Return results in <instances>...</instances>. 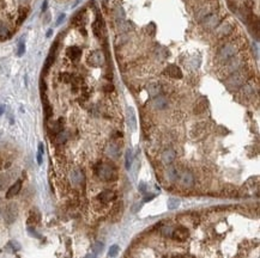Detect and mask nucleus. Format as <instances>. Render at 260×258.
Instances as JSON below:
<instances>
[{"instance_id":"obj_22","label":"nucleus","mask_w":260,"mask_h":258,"mask_svg":"<svg viewBox=\"0 0 260 258\" xmlns=\"http://www.w3.org/2000/svg\"><path fill=\"white\" fill-rule=\"evenodd\" d=\"M208 108V100L205 98H201L198 100V103L195 104V108H194V113L195 114H203Z\"/></svg>"},{"instance_id":"obj_21","label":"nucleus","mask_w":260,"mask_h":258,"mask_svg":"<svg viewBox=\"0 0 260 258\" xmlns=\"http://www.w3.org/2000/svg\"><path fill=\"white\" fill-rule=\"evenodd\" d=\"M126 117H127V123H128V126L134 130V129L137 128V119H136V115H134V113H133V110H132L131 108L127 109V115H126Z\"/></svg>"},{"instance_id":"obj_19","label":"nucleus","mask_w":260,"mask_h":258,"mask_svg":"<svg viewBox=\"0 0 260 258\" xmlns=\"http://www.w3.org/2000/svg\"><path fill=\"white\" fill-rule=\"evenodd\" d=\"M21 189H22V181H17V182L11 187V188L7 190L6 197H7V198H11V197L16 196V195L21 191Z\"/></svg>"},{"instance_id":"obj_32","label":"nucleus","mask_w":260,"mask_h":258,"mask_svg":"<svg viewBox=\"0 0 260 258\" xmlns=\"http://www.w3.org/2000/svg\"><path fill=\"white\" fill-rule=\"evenodd\" d=\"M8 28L5 24H0V36H8Z\"/></svg>"},{"instance_id":"obj_2","label":"nucleus","mask_w":260,"mask_h":258,"mask_svg":"<svg viewBox=\"0 0 260 258\" xmlns=\"http://www.w3.org/2000/svg\"><path fill=\"white\" fill-rule=\"evenodd\" d=\"M246 81V77L241 72H234L229 74V77L225 80V86L229 91H236L242 87V85Z\"/></svg>"},{"instance_id":"obj_12","label":"nucleus","mask_w":260,"mask_h":258,"mask_svg":"<svg viewBox=\"0 0 260 258\" xmlns=\"http://www.w3.org/2000/svg\"><path fill=\"white\" fill-rule=\"evenodd\" d=\"M115 196H116L115 192H113V191H110V190H106V191H102L101 194H98L96 198H97L98 202L107 204V203L112 202L113 200H115Z\"/></svg>"},{"instance_id":"obj_1","label":"nucleus","mask_w":260,"mask_h":258,"mask_svg":"<svg viewBox=\"0 0 260 258\" xmlns=\"http://www.w3.org/2000/svg\"><path fill=\"white\" fill-rule=\"evenodd\" d=\"M95 172L102 181L106 182L116 181L119 177L116 167L109 163H98L95 167Z\"/></svg>"},{"instance_id":"obj_25","label":"nucleus","mask_w":260,"mask_h":258,"mask_svg":"<svg viewBox=\"0 0 260 258\" xmlns=\"http://www.w3.org/2000/svg\"><path fill=\"white\" fill-rule=\"evenodd\" d=\"M69 132H65V130H62V132H60V133H58L56 135H55V142L56 143H59V145H62V143H65L67 139H69Z\"/></svg>"},{"instance_id":"obj_38","label":"nucleus","mask_w":260,"mask_h":258,"mask_svg":"<svg viewBox=\"0 0 260 258\" xmlns=\"http://www.w3.org/2000/svg\"><path fill=\"white\" fill-rule=\"evenodd\" d=\"M65 17H66V16H65V13L60 15V16H59V18H58V21H56V25H60V24L62 23V22L65 21Z\"/></svg>"},{"instance_id":"obj_43","label":"nucleus","mask_w":260,"mask_h":258,"mask_svg":"<svg viewBox=\"0 0 260 258\" xmlns=\"http://www.w3.org/2000/svg\"><path fill=\"white\" fill-rule=\"evenodd\" d=\"M52 34H53V30H52V29H50V30H48V31H47V37H49Z\"/></svg>"},{"instance_id":"obj_30","label":"nucleus","mask_w":260,"mask_h":258,"mask_svg":"<svg viewBox=\"0 0 260 258\" xmlns=\"http://www.w3.org/2000/svg\"><path fill=\"white\" fill-rule=\"evenodd\" d=\"M128 40H130V36H128L127 34H121V35H119L118 37H116L115 43H116L118 46H123Z\"/></svg>"},{"instance_id":"obj_33","label":"nucleus","mask_w":260,"mask_h":258,"mask_svg":"<svg viewBox=\"0 0 260 258\" xmlns=\"http://www.w3.org/2000/svg\"><path fill=\"white\" fill-rule=\"evenodd\" d=\"M173 230H174V228H171L170 226H166V227L162 228V234L164 235V237H171Z\"/></svg>"},{"instance_id":"obj_36","label":"nucleus","mask_w":260,"mask_h":258,"mask_svg":"<svg viewBox=\"0 0 260 258\" xmlns=\"http://www.w3.org/2000/svg\"><path fill=\"white\" fill-rule=\"evenodd\" d=\"M24 51H25V44H24V42H21L19 46H18V55H19V56L23 55Z\"/></svg>"},{"instance_id":"obj_9","label":"nucleus","mask_w":260,"mask_h":258,"mask_svg":"<svg viewBox=\"0 0 260 258\" xmlns=\"http://www.w3.org/2000/svg\"><path fill=\"white\" fill-rule=\"evenodd\" d=\"M122 211H123V204H122L121 201H119L113 206V208L110 211V214H109L110 220L113 222H118L119 220L121 219V216H122Z\"/></svg>"},{"instance_id":"obj_27","label":"nucleus","mask_w":260,"mask_h":258,"mask_svg":"<svg viewBox=\"0 0 260 258\" xmlns=\"http://www.w3.org/2000/svg\"><path fill=\"white\" fill-rule=\"evenodd\" d=\"M80 54H82V50H80V48L79 47L72 46V47H70L67 49V55H70L73 59H78Z\"/></svg>"},{"instance_id":"obj_29","label":"nucleus","mask_w":260,"mask_h":258,"mask_svg":"<svg viewBox=\"0 0 260 258\" xmlns=\"http://www.w3.org/2000/svg\"><path fill=\"white\" fill-rule=\"evenodd\" d=\"M241 89H242V94H243L245 97H251L252 94L254 93L253 87H252L251 85H248V84H243Z\"/></svg>"},{"instance_id":"obj_18","label":"nucleus","mask_w":260,"mask_h":258,"mask_svg":"<svg viewBox=\"0 0 260 258\" xmlns=\"http://www.w3.org/2000/svg\"><path fill=\"white\" fill-rule=\"evenodd\" d=\"M70 178H71V182L74 183V184H82V183H84V173H83V171H80L78 168H76V170L72 171L71 175H70Z\"/></svg>"},{"instance_id":"obj_4","label":"nucleus","mask_w":260,"mask_h":258,"mask_svg":"<svg viewBox=\"0 0 260 258\" xmlns=\"http://www.w3.org/2000/svg\"><path fill=\"white\" fill-rule=\"evenodd\" d=\"M180 184L185 189H189L194 185V176L191 171L185 170L180 173Z\"/></svg>"},{"instance_id":"obj_6","label":"nucleus","mask_w":260,"mask_h":258,"mask_svg":"<svg viewBox=\"0 0 260 258\" xmlns=\"http://www.w3.org/2000/svg\"><path fill=\"white\" fill-rule=\"evenodd\" d=\"M88 61L93 65V66H102L106 62V56L101 50H95L90 54Z\"/></svg>"},{"instance_id":"obj_15","label":"nucleus","mask_w":260,"mask_h":258,"mask_svg":"<svg viewBox=\"0 0 260 258\" xmlns=\"http://www.w3.org/2000/svg\"><path fill=\"white\" fill-rule=\"evenodd\" d=\"M106 154L109 158H112V159H116L119 157V154H120V147H119V145L114 143V142L108 143L107 147H106Z\"/></svg>"},{"instance_id":"obj_14","label":"nucleus","mask_w":260,"mask_h":258,"mask_svg":"<svg viewBox=\"0 0 260 258\" xmlns=\"http://www.w3.org/2000/svg\"><path fill=\"white\" fill-rule=\"evenodd\" d=\"M233 30H234V26H233V24L230 23H224L222 24L218 29H217V37L218 38H222V37H225V36H229L231 32H233Z\"/></svg>"},{"instance_id":"obj_7","label":"nucleus","mask_w":260,"mask_h":258,"mask_svg":"<svg viewBox=\"0 0 260 258\" xmlns=\"http://www.w3.org/2000/svg\"><path fill=\"white\" fill-rule=\"evenodd\" d=\"M224 64H225V66H224V73L231 74V73H234V72H237L240 65H241V61H240V57L234 56V57H231L230 60H228V61L224 62Z\"/></svg>"},{"instance_id":"obj_16","label":"nucleus","mask_w":260,"mask_h":258,"mask_svg":"<svg viewBox=\"0 0 260 258\" xmlns=\"http://www.w3.org/2000/svg\"><path fill=\"white\" fill-rule=\"evenodd\" d=\"M164 175H166V178L169 182H176L177 177H179V171L176 170L175 166L168 165V167H167L166 171H164Z\"/></svg>"},{"instance_id":"obj_3","label":"nucleus","mask_w":260,"mask_h":258,"mask_svg":"<svg viewBox=\"0 0 260 258\" xmlns=\"http://www.w3.org/2000/svg\"><path fill=\"white\" fill-rule=\"evenodd\" d=\"M237 46L235 43H227L217 51V60L221 62H227L231 57L236 56Z\"/></svg>"},{"instance_id":"obj_23","label":"nucleus","mask_w":260,"mask_h":258,"mask_svg":"<svg viewBox=\"0 0 260 258\" xmlns=\"http://www.w3.org/2000/svg\"><path fill=\"white\" fill-rule=\"evenodd\" d=\"M133 159H134V154H133V151L131 148L126 149V153H125V166L127 170L131 168L132 166V163H133Z\"/></svg>"},{"instance_id":"obj_5","label":"nucleus","mask_w":260,"mask_h":258,"mask_svg":"<svg viewBox=\"0 0 260 258\" xmlns=\"http://www.w3.org/2000/svg\"><path fill=\"white\" fill-rule=\"evenodd\" d=\"M189 237V232L188 230L185 227V226H177L176 228L173 230V233H171V238L176 241H186L187 238Z\"/></svg>"},{"instance_id":"obj_28","label":"nucleus","mask_w":260,"mask_h":258,"mask_svg":"<svg viewBox=\"0 0 260 258\" xmlns=\"http://www.w3.org/2000/svg\"><path fill=\"white\" fill-rule=\"evenodd\" d=\"M179 206H180V200H179V198H176V197H170V198L168 200V209L175 211V209L179 208Z\"/></svg>"},{"instance_id":"obj_41","label":"nucleus","mask_w":260,"mask_h":258,"mask_svg":"<svg viewBox=\"0 0 260 258\" xmlns=\"http://www.w3.org/2000/svg\"><path fill=\"white\" fill-rule=\"evenodd\" d=\"M139 190L142 191L143 194H145V184H144V183H140V185H139Z\"/></svg>"},{"instance_id":"obj_40","label":"nucleus","mask_w":260,"mask_h":258,"mask_svg":"<svg viewBox=\"0 0 260 258\" xmlns=\"http://www.w3.org/2000/svg\"><path fill=\"white\" fill-rule=\"evenodd\" d=\"M47 5H48V0H45L43 4H42V12H45L47 10Z\"/></svg>"},{"instance_id":"obj_8","label":"nucleus","mask_w":260,"mask_h":258,"mask_svg":"<svg viewBox=\"0 0 260 258\" xmlns=\"http://www.w3.org/2000/svg\"><path fill=\"white\" fill-rule=\"evenodd\" d=\"M176 159V152L173 148H167L161 154V162L164 165H171Z\"/></svg>"},{"instance_id":"obj_11","label":"nucleus","mask_w":260,"mask_h":258,"mask_svg":"<svg viewBox=\"0 0 260 258\" xmlns=\"http://www.w3.org/2000/svg\"><path fill=\"white\" fill-rule=\"evenodd\" d=\"M151 105L155 110H164L167 106H168V99H167L164 96H157V97H154L152 102H151Z\"/></svg>"},{"instance_id":"obj_31","label":"nucleus","mask_w":260,"mask_h":258,"mask_svg":"<svg viewBox=\"0 0 260 258\" xmlns=\"http://www.w3.org/2000/svg\"><path fill=\"white\" fill-rule=\"evenodd\" d=\"M114 16H115V18H116L118 21H122V19H123V17H125V11L122 10V7H118V8H116Z\"/></svg>"},{"instance_id":"obj_24","label":"nucleus","mask_w":260,"mask_h":258,"mask_svg":"<svg viewBox=\"0 0 260 258\" xmlns=\"http://www.w3.org/2000/svg\"><path fill=\"white\" fill-rule=\"evenodd\" d=\"M205 124H201V123H198L193 127L192 129V136L193 138H198V136H201L204 133H205Z\"/></svg>"},{"instance_id":"obj_10","label":"nucleus","mask_w":260,"mask_h":258,"mask_svg":"<svg viewBox=\"0 0 260 258\" xmlns=\"http://www.w3.org/2000/svg\"><path fill=\"white\" fill-rule=\"evenodd\" d=\"M219 22H221V18L217 15H210L203 21V26L206 30H212L219 24Z\"/></svg>"},{"instance_id":"obj_20","label":"nucleus","mask_w":260,"mask_h":258,"mask_svg":"<svg viewBox=\"0 0 260 258\" xmlns=\"http://www.w3.org/2000/svg\"><path fill=\"white\" fill-rule=\"evenodd\" d=\"M130 30H132V26H131V23L126 22V21H119L118 24H116V31L119 34H127Z\"/></svg>"},{"instance_id":"obj_26","label":"nucleus","mask_w":260,"mask_h":258,"mask_svg":"<svg viewBox=\"0 0 260 258\" xmlns=\"http://www.w3.org/2000/svg\"><path fill=\"white\" fill-rule=\"evenodd\" d=\"M40 217H41V215H40V213L36 211V209H35V211H30L29 217H28V222L35 225V224H37V222L40 221Z\"/></svg>"},{"instance_id":"obj_34","label":"nucleus","mask_w":260,"mask_h":258,"mask_svg":"<svg viewBox=\"0 0 260 258\" xmlns=\"http://www.w3.org/2000/svg\"><path fill=\"white\" fill-rule=\"evenodd\" d=\"M102 249H103V244H102V243H96L94 245V251H93V253L96 256L97 253H100V252L102 251Z\"/></svg>"},{"instance_id":"obj_13","label":"nucleus","mask_w":260,"mask_h":258,"mask_svg":"<svg viewBox=\"0 0 260 258\" xmlns=\"http://www.w3.org/2000/svg\"><path fill=\"white\" fill-rule=\"evenodd\" d=\"M164 74L173 78V79H181L182 78V70L175 65H169L164 70Z\"/></svg>"},{"instance_id":"obj_39","label":"nucleus","mask_w":260,"mask_h":258,"mask_svg":"<svg viewBox=\"0 0 260 258\" xmlns=\"http://www.w3.org/2000/svg\"><path fill=\"white\" fill-rule=\"evenodd\" d=\"M252 49H253V53L255 51V56L258 57V54H259V51H258V47H257V44H254V43H253V46H252Z\"/></svg>"},{"instance_id":"obj_42","label":"nucleus","mask_w":260,"mask_h":258,"mask_svg":"<svg viewBox=\"0 0 260 258\" xmlns=\"http://www.w3.org/2000/svg\"><path fill=\"white\" fill-rule=\"evenodd\" d=\"M4 110H5V106H4V105H0V115H2Z\"/></svg>"},{"instance_id":"obj_37","label":"nucleus","mask_w":260,"mask_h":258,"mask_svg":"<svg viewBox=\"0 0 260 258\" xmlns=\"http://www.w3.org/2000/svg\"><path fill=\"white\" fill-rule=\"evenodd\" d=\"M103 90H104L106 92H112V91L114 90V86H113L110 83H108V84H107V85L103 87Z\"/></svg>"},{"instance_id":"obj_17","label":"nucleus","mask_w":260,"mask_h":258,"mask_svg":"<svg viewBox=\"0 0 260 258\" xmlns=\"http://www.w3.org/2000/svg\"><path fill=\"white\" fill-rule=\"evenodd\" d=\"M146 90H147L149 96L154 98V97L160 96V93L162 92V86H161V84H158V83H151V84L147 85Z\"/></svg>"},{"instance_id":"obj_35","label":"nucleus","mask_w":260,"mask_h":258,"mask_svg":"<svg viewBox=\"0 0 260 258\" xmlns=\"http://www.w3.org/2000/svg\"><path fill=\"white\" fill-rule=\"evenodd\" d=\"M119 252V247L116 245H113L112 247H110V250H109V257H114V256H116V253Z\"/></svg>"}]
</instances>
